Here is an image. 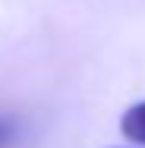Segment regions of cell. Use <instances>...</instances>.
<instances>
[{
	"instance_id": "7a4b0ae2",
	"label": "cell",
	"mask_w": 145,
	"mask_h": 148,
	"mask_svg": "<svg viewBox=\"0 0 145 148\" xmlns=\"http://www.w3.org/2000/svg\"><path fill=\"white\" fill-rule=\"evenodd\" d=\"M16 136H19L16 120L6 117V114H0V148H10L13 142H16Z\"/></svg>"
},
{
	"instance_id": "6da1fadb",
	"label": "cell",
	"mask_w": 145,
	"mask_h": 148,
	"mask_svg": "<svg viewBox=\"0 0 145 148\" xmlns=\"http://www.w3.org/2000/svg\"><path fill=\"white\" fill-rule=\"evenodd\" d=\"M120 129H123V136H126V139H133V142L145 145V101L133 104V107L123 114V120H120Z\"/></svg>"
}]
</instances>
